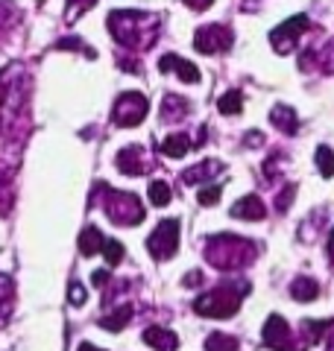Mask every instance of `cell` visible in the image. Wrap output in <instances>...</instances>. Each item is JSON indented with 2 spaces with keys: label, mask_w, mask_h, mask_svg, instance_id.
Instances as JSON below:
<instances>
[{
  "label": "cell",
  "mask_w": 334,
  "mask_h": 351,
  "mask_svg": "<svg viewBox=\"0 0 334 351\" xmlns=\"http://www.w3.org/2000/svg\"><path fill=\"white\" fill-rule=\"evenodd\" d=\"M308 24L311 21L305 18V15H296V18H291V21H285L282 27H276L273 32H270V44L278 50V53H291L293 47H296V41H299V36L308 29Z\"/></svg>",
  "instance_id": "ba28073f"
},
{
  "label": "cell",
  "mask_w": 334,
  "mask_h": 351,
  "mask_svg": "<svg viewBox=\"0 0 334 351\" xmlns=\"http://www.w3.org/2000/svg\"><path fill=\"white\" fill-rule=\"evenodd\" d=\"M249 293V284L247 281H226L220 287L208 290L205 295H199L194 302V311L199 316H211V319H229V316L238 313L241 299Z\"/></svg>",
  "instance_id": "3957f363"
},
{
  "label": "cell",
  "mask_w": 334,
  "mask_h": 351,
  "mask_svg": "<svg viewBox=\"0 0 334 351\" xmlns=\"http://www.w3.org/2000/svg\"><path fill=\"white\" fill-rule=\"evenodd\" d=\"M217 108H220V114H238L241 108H243L241 94H238V91H229V94H223V97H220V103H217Z\"/></svg>",
  "instance_id": "7402d4cb"
},
{
  "label": "cell",
  "mask_w": 334,
  "mask_h": 351,
  "mask_svg": "<svg viewBox=\"0 0 334 351\" xmlns=\"http://www.w3.org/2000/svg\"><path fill=\"white\" fill-rule=\"evenodd\" d=\"M317 167H320V173L326 176V179H331V176H334V152L329 147L317 149Z\"/></svg>",
  "instance_id": "cb8c5ba5"
},
{
  "label": "cell",
  "mask_w": 334,
  "mask_h": 351,
  "mask_svg": "<svg viewBox=\"0 0 334 351\" xmlns=\"http://www.w3.org/2000/svg\"><path fill=\"white\" fill-rule=\"evenodd\" d=\"M80 351H103V348H97V346H91V343H82Z\"/></svg>",
  "instance_id": "1f68e13d"
},
{
  "label": "cell",
  "mask_w": 334,
  "mask_h": 351,
  "mask_svg": "<svg viewBox=\"0 0 334 351\" xmlns=\"http://www.w3.org/2000/svg\"><path fill=\"white\" fill-rule=\"evenodd\" d=\"M329 261H331V267H334V228H331V237H329Z\"/></svg>",
  "instance_id": "4dcf8cb0"
},
{
  "label": "cell",
  "mask_w": 334,
  "mask_h": 351,
  "mask_svg": "<svg viewBox=\"0 0 334 351\" xmlns=\"http://www.w3.org/2000/svg\"><path fill=\"white\" fill-rule=\"evenodd\" d=\"M147 193H150V202L159 205V208H164L167 202H170V196H173L170 188H167V182H153Z\"/></svg>",
  "instance_id": "603a6c76"
},
{
  "label": "cell",
  "mask_w": 334,
  "mask_h": 351,
  "mask_svg": "<svg viewBox=\"0 0 334 351\" xmlns=\"http://www.w3.org/2000/svg\"><path fill=\"white\" fill-rule=\"evenodd\" d=\"M235 41V32L226 24H205L203 29H197L194 36V47L199 53H226Z\"/></svg>",
  "instance_id": "52a82bcc"
},
{
  "label": "cell",
  "mask_w": 334,
  "mask_h": 351,
  "mask_svg": "<svg viewBox=\"0 0 334 351\" xmlns=\"http://www.w3.org/2000/svg\"><path fill=\"white\" fill-rule=\"evenodd\" d=\"M106 246V237H103V232L100 228H94V226H88L85 232L80 234V252L88 258V255H94L97 249H103Z\"/></svg>",
  "instance_id": "ac0fdd59"
},
{
  "label": "cell",
  "mask_w": 334,
  "mask_h": 351,
  "mask_svg": "<svg viewBox=\"0 0 334 351\" xmlns=\"http://www.w3.org/2000/svg\"><path fill=\"white\" fill-rule=\"evenodd\" d=\"M188 112V100L179 94H164L162 100V117L164 120H182Z\"/></svg>",
  "instance_id": "e0dca14e"
},
{
  "label": "cell",
  "mask_w": 334,
  "mask_h": 351,
  "mask_svg": "<svg viewBox=\"0 0 334 351\" xmlns=\"http://www.w3.org/2000/svg\"><path fill=\"white\" fill-rule=\"evenodd\" d=\"M68 302L71 304H76V307H80V304H85V290H82V284L80 281H71V287H68Z\"/></svg>",
  "instance_id": "4316f807"
},
{
  "label": "cell",
  "mask_w": 334,
  "mask_h": 351,
  "mask_svg": "<svg viewBox=\"0 0 334 351\" xmlns=\"http://www.w3.org/2000/svg\"><path fill=\"white\" fill-rule=\"evenodd\" d=\"M129 319H132V304H120L118 311L100 316V328H106V331H120V328H126Z\"/></svg>",
  "instance_id": "2e32d148"
},
{
  "label": "cell",
  "mask_w": 334,
  "mask_h": 351,
  "mask_svg": "<svg viewBox=\"0 0 334 351\" xmlns=\"http://www.w3.org/2000/svg\"><path fill=\"white\" fill-rule=\"evenodd\" d=\"M264 202L258 199L255 193L249 196H243V199H238L235 205H232V217H238V219H249V223H255V219H264Z\"/></svg>",
  "instance_id": "7c38bea8"
},
{
  "label": "cell",
  "mask_w": 334,
  "mask_h": 351,
  "mask_svg": "<svg viewBox=\"0 0 334 351\" xmlns=\"http://www.w3.org/2000/svg\"><path fill=\"white\" fill-rule=\"evenodd\" d=\"M291 295L296 302H314L320 295V284L314 278H296L291 284Z\"/></svg>",
  "instance_id": "d6986e66"
},
{
  "label": "cell",
  "mask_w": 334,
  "mask_h": 351,
  "mask_svg": "<svg viewBox=\"0 0 334 351\" xmlns=\"http://www.w3.org/2000/svg\"><path fill=\"white\" fill-rule=\"evenodd\" d=\"M109 29L118 44L129 50H147L159 32V18L147 12H111Z\"/></svg>",
  "instance_id": "6da1fadb"
},
{
  "label": "cell",
  "mask_w": 334,
  "mask_h": 351,
  "mask_svg": "<svg viewBox=\"0 0 334 351\" xmlns=\"http://www.w3.org/2000/svg\"><path fill=\"white\" fill-rule=\"evenodd\" d=\"M91 281H94V287H106V284H109V272L106 269H97L94 276H91Z\"/></svg>",
  "instance_id": "f1b7e54d"
},
{
  "label": "cell",
  "mask_w": 334,
  "mask_h": 351,
  "mask_svg": "<svg viewBox=\"0 0 334 351\" xmlns=\"http://www.w3.org/2000/svg\"><path fill=\"white\" fill-rule=\"evenodd\" d=\"M94 0H71V6H68V18H80L88 6H91Z\"/></svg>",
  "instance_id": "83f0119b"
},
{
  "label": "cell",
  "mask_w": 334,
  "mask_h": 351,
  "mask_svg": "<svg viewBox=\"0 0 334 351\" xmlns=\"http://www.w3.org/2000/svg\"><path fill=\"white\" fill-rule=\"evenodd\" d=\"M188 149H191V141L185 135H170L162 141V152L167 158H182V156H188Z\"/></svg>",
  "instance_id": "ffe728a7"
},
{
  "label": "cell",
  "mask_w": 334,
  "mask_h": 351,
  "mask_svg": "<svg viewBox=\"0 0 334 351\" xmlns=\"http://www.w3.org/2000/svg\"><path fill=\"white\" fill-rule=\"evenodd\" d=\"M185 3L191 6V9H197V12H203V9H208L214 0H185Z\"/></svg>",
  "instance_id": "f546056e"
},
{
  "label": "cell",
  "mask_w": 334,
  "mask_h": 351,
  "mask_svg": "<svg viewBox=\"0 0 334 351\" xmlns=\"http://www.w3.org/2000/svg\"><path fill=\"white\" fill-rule=\"evenodd\" d=\"M220 193H223V188H220V184H205V188L197 193V202L208 208V205H214V202L220 199Z\"/></svg>",
  "instance_id": "484cf974"
},
{
  "label": "cell",
  "mask_w": 334,
  "mask_h": 351,
  "mask_svg": "<svg viewBox=\"0 0 334 351\" xmlns=\"http://www.w3.org/2000/svg\"><path fill=\"white\" fill-rule=\"evenodd\" d=\"M238 348H241V346H238L235 337L220 334V331L208 334V339H205V351H238Z\"/></svg>",
  "instance_id": "44dd1931"
},
{
  "label": "cell",
  "mask_w": 334,
  "mask_h": 351,
  "mask_svg": "<svg viewBox=\"0 0 334 351\" xmlns=\"http://www.w3.org/2000/svg\"><path fill=\"white\" fill-rule=\"evenodd\" d=\"M159 64L164 68V73L173 71L182 82H199V68H197V64H191V62H185L182 56H176V53H167V56H162Z\"/></svg>",
  "instance_id": "8fae6325"
},
{
  "label": "cell",
  "mask_w": 334,
  "mask_h": 351,
  "mask_svg": "<svg viewBox=\"0 0 334 351\" xmlns=\"http://www.w3.org/2000/svg\"><path fill=\"white\" fill-rule=\"evenodd\" d=\"M261 343L273 351H299L293 343H291V328L282 319L278 313H273L270 319L264 322V331H261Z\"/></svg>",
  "instance_id": "9c48e42d"
},
{
  "label": "cell",
  "mask_w": 334,
  "mask_h": 351,
  "mask_svg": "<svg viewBox=\"0 0 334 351\" xmlns=\"http://www.w3.org/2000/svg\"><path fill=\"white\" fill-rule=\"evenodd\" d=\"M179 249V219H162L155 232L147 237V252L155 261H167Z\"/></svg>",
  "instance_id": "5b68a950"
},
{
  "label": "cell",
  "mask_w": 334,
  "mask_h": 351,
  "mask_svg": "<svg viewBox=\"0 0 334 351\" xmlns=\"http://www.w3.org/2000/svg\"><path fill=\"white\" fill-rule=\"evenodd\" d=\"M220 170H223V164H220V161H203V164H197V167L185 170V173H182V179H185L188 184H199V182L214 179Z\"/></svg>",
  "instance_id": "9a60e30c"
},
{
  "label": "cell",
  "mask_w": 334,
  "mask_h": 351,
  "mask_svg": "<svg viewBox=\"0 0 334 351\" xmlns=\"http://www.w3.org/2000/svg\"><path fill=\"white\" fill-rule=\"evenodd\" d=\"M270 120L278 132H285V135H296L299 132V117L293 114V108H287V106H276L270 112Z\"/></svg>",
  "instance_id": "5bb4252c"
},
{
  "label": "cell",
  "mask_w": 334,
  "mask_h": 351,
  "mask_svg": "<svg viewBox=\"0 0 334 351\" xmlns=\"http://www.w3.org/2000/svg\"><path fill=\"white\" fill-rule=\"evenodd\" d=\"M144 343L153 346L155 351H176L179 348V337L167 331V328H147L144 331Z\"/></svg>",
  "instance_id": "4fadbf2b"
},
{
  "label": "cell",
  "mask_w": 334,
  "mask_h": 351,
  "mask_svg": "<svg viewBox=\"0 0 334 351\" xmlns=\"http://www.w3.org/2000/svg\"><path fill=\"white\" fill-rule=\"evenodd\" d=\"M103 255H106V261H109V267H118V263L124 261V246H120V240H106Z\"/></svg>",
  "instance_id": "d4e9b609"
},
{
  "label": "cell",
  "mask_w": 334,
  "mask_h": 351,
  "mask_svg": "<svg viewBox=\"0 0 334 351\" xmlns=\"http://www.w3.org/2000/svg\"><path fill=\"white\" fill-rule=\"evenodd\" d=\"M106 193V214L111 223L118 226H138L144 219V208L135 193H120V191H109V184H100Z\"/></svg>",
  "instance_id": "277c9868"
},
{
  "label": "cell",
  "mask_w": 334,
  "mask_h": 351,
  "mask_svg": "<svg viewBox=\"0 0 334 351\" xmlns=\"http://www.w3.org/2000/svg\"><path fill=\"white\" fill-rule=\"evenodd\" d=\"M147 97L138 94V91H124L118 97V103H115V123L118 126H124V129H132V126H138L144 117H147Z\"/></svg>",
  "instance_id": "8992f818"
},
{
  "label": "cell",
  "mask_w": 334,
  "mask_h": 351,
  "mask_svg": "<svg viewBox=\"0 0 334 351\" xmlns=\"http://www.w3.org/2000/svg\"><path fill=\"white\" fill-rule=\"evenodd\" d=\"M118 170L120 173H126V176H144L150 170V158H147V152H144L141 144H132L126 149H120L118 152Z\"/></svg>",
  "instance_id": "30bf717a"
},
{
  "label": "cell",
  "mask_w": 334,
  "mask_h": 351,
  "mask_svg": "<svg viewBox=\"0 0 334 351\" xmlns=\"http://www.w3.org/2000/svg\"><path fill=\"white\" fill-rule=\"evenodd\" d=\"M255 255H258V246L238 234H217L205 246V258L217 269H243L255 261Z\"/></svg>",
  "instance_id": "7a4b0ae2"
}]
</instances>
